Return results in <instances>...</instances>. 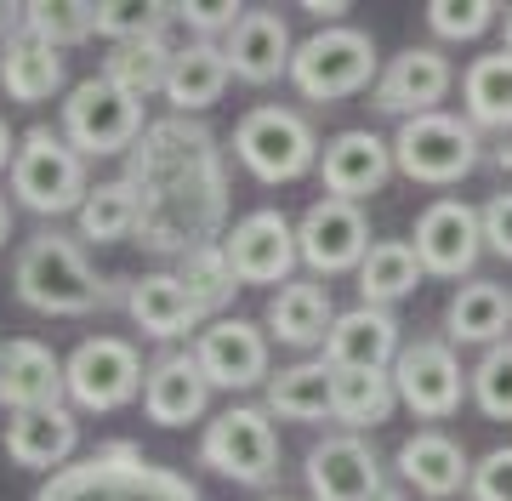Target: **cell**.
Instances as JSON below:
<instances>
[{
	"label": "cell",
	"mask_w": 512,
	"mask_h": 501,
	"mask_svg": "<svg viewBox=\"0 0 512 501\" xmlns=\"http://www.w3.org/2000/svg\"><path fill=\"white\" fill-rule=\"evenodd\" d=\"M137 188V245L154 257H188L228 240V160L217 131L188 114L148 120L120 171Z\"/></svg>",
	"instance_id": "1"
},
{
	"label": "cell",
	"mask_w": 512,
	"mask_h": 501,
	"mask_svg": "<svg viewBox=\"0 0 512 501\" xmlns=\"http://www.w3.org/2000/svg\"><path fill=\"white\" fill-rule=\"evenodd\" d=\"M29 501H205V496L188 473L143 456V445L109 439L92 456H80L63 473H52Z\"/></svg>",
	"instance_id": "2"
},
{
	"label": "cell",
	"mask_w": 512,
	"mask_h": 501,
	"mask_svg": "<svg viewBox=\"0 0 512 501\" xmlns=\"http://www.w3.org/2000/svg\"><path fill=\"white\" fill-rule=\"evenodd\" d=\"M126 279H103L86 262L80 240L57 234V228H40L18 245V262H12V291H18L23 308L35 314H52V319H80V314H97L109 308Z\"/></svg>",
	"instance_id": "3"
},
{
	"label": "cell",
	"mask_w": 512,
	"mask_h": 501,
	"mask_svg": "<svg viewBox=\"0 0 512 501\" xmlns=\"http://www.w3.org/2000/svg\"><path fill=\"white\" fill-rule=\"evenodd\" d=\"M234 154L256 183L279 188V183H296V177L319 171L325 149H319V131L308 126V114L285 109V103H256V109L239 114Z\"/></svg>",
	"instance_id": "4"
},
{
	"label": "cell",
	"mask_w": 512,
	"mask_h": 501,
	"mask_svg": "<svg viewBox=\"0 0 512 501\" xmlns=\"http://www.w3.org/2000/svg\"><path fill=\"white\" fill-rule=\"evenodd\" d=\"M382 80V57H376V40L365 29H313L291 57V86L308 103H348V97L370 92Z\"/></svg>",
	"instance_id": "5"
},
{
	"label": "cell",
	"mask_w": 512,
	"mask_h": 501,
	"mask_svg": "<svg viewBox=\"0 0 512 501\" xmlns=\"http://www.w3.org/2000/svg\"><path fill=\"white\" fill-rule=\"evenodd\" d=\"M12 194H18L23 211L35 217H69L86 205L92 194V177H86V154L69 149V137L52 126H29L18 143V160H12Z\"/></svg>",
	"instance_id": "6"
},
{
	"label": "cell",
	"mask_w": 512,
	"mask_h": 501,
	"mask_svg": "<svg viewBox=\"0 0 512 501\" xmlns=\"http://www.w3.org/2000/svg\"><path fill=\"white\" fill-rule=\"evenodd\" d=\"M57 131L69 137L74 154L86 160H114V154H131L143 143V103L126 97L120 86H109L103 75L92 80H74L69 97H63V114H57Z\"/></svg>",
	"instance_id": "7"
},
{
	"label": "cell",
	"mask_w": 512,
	"mask_h": 501,
	"mask_svg": "<svg viewBox=\"0 0 512 501\" xmlns=\"http://www.w3.org/2000/svg\"><path fill=\"white\" fill-rule=\"evenodd\" d=\"M478 160H484V143H478V126L467 114H416V120H399V137H393V166L421 188H450L461 177H473Z\"/></svg>",
	"instance_id": "8"
},
{
	"label": "cell",
	"mask_w": 512,
	"mask_h": 501,
	"mask_svg": "<svg viewBox=\"0 0 512 501\" xmlns=\"http://www.w3.org/2000/svg\"><path fill=\"white\" fill-rule=\"evenodd\" d=\"M200 467L245 490H268L279 479V433L268 405H228L200 433Z\"/></svg>",
	"instance_id": "9"
},
{
	"label": "cell",
	"mask_w": 512,
	"mask_h": 501,
	"mask_svg": "<svg viewBox=\"0 0 512 501\" xmlns=\"http://www.w3.org/2000/svg\"><path fill=\"white\" fill-rule=\"evenodd\" d=\"M467 376L473 371H461L450 336H416V342H404V353L393 359L399 405H410L421 422H450V416L461 410V399L473 393Z\"/></svg>",
	"instance_id": "10"
},
{
	"label": "cell",
	"mask_w": 512,
	"mask_h": 501,
	"mask_svg": "<svg viewBox=\"0 0 512 501\" xmlns=\"http://www.w3.org/2000/svg\"><path fill=\"white\" fill-rule=\"evenodd\" d=\"M148 365L126 336H86L69 353V399L80 410H120L143 399Z\"/></svg>",
	"instance_id": "11"
},
{
	"label": "cell",
	"mask_w": 512,
	"mask_h": 501,
	"mask_svg": "<svg viewBox=\"0 0 512 501\" xmlns=\"http://www.w3.org/2000/svg\"><path fill=\"white\" fill-rule=\"evenodd\" d=\"M268 325L256 319H239V314H222L211 319L200 336H194V359L211 388L222 393H245V388H268Z\"/></svg>",
	"instance_id": "12"
},
{
	"label": "cell",
	"mask_w": 512,
	"mask_h": 501,
	"mask_svg": "<svg viewBox=\"0 0 512 501\" xmlns=\"http://www.w3.org/2000/svg\"><path fill=\"white\" fill-rule=\"evenodd\" d=\"M296 245H302V262H308L319 279L330 274H359V262L370 257V223H365V205L353 200H319L302 211L296 223Z\"/></svg>",
	"instance_id": "13"
},
{
	"label": "cell",
	"mask_w": 512,
	"mask_h": 501,
	"mask_svg": "<svg viewBox=\"0 0 512 501\" xmlns=\"http://www.w3.org/2000/svg\"><path fill=\"white\" fill-rule=\"evenodd\" d=\"M228 262H234L239 285H291L296 262H302V245H296V223L285 211H251L228 228L222 240Z\"/></svg>",
	"instance_id": "14"
},
{
	"label": "cell",
	"mask_w": 512,
	"mask_h": 501,
	"mask_svg": "<svg viewBox=\"0 0 512 501\" xmlns=\"http://www.w3.org/2000/svg\"><path fill=\"white\" fill-rule=\"evenodd\" d=\"M456 86V69L439 46H404L399 57L382 63V80L370 86V103L382 114H399V120H416V114H439V103Z\"/></svg>",
	"instance_id": "15"
},
{
	"label": "cell",
	"mask_w": 512,
	"mask_h": 501,
	"mask_svg": "<svg viewBox=\"0 0 512 501\" xmlns=\"http://www.w3.org/2000/svg\"><path fill=\"white\" fill-rule=\"evenodd\" d=\"M410 245H416V257L427 274H439V279L473 274L478 251H484V211L467 200H433L416 217Z\"/></svg>",
	"instance_id": "16"
},
{
	"label": "cell",
	"mask_w": 512,
	"mask_h": 501,
	"mask_svg": "<svg viewBox=\"0 0 512 501\" xmlns=\"http://www.w3.org/2000/svg\"><path fill=\"white\" fill-rule=\"evenodd\" d=\"M302 479H308L313 501H376L387 490L382 462H376V450L359 433H330V439H319L308 450V462H302Z\"/></svg>",
	"instance_id": "17"
},
{
	"label": "cell",
	"mask_w": 512,
	"mask_h": 501,
	"mask_svg": "<svg viewBox=\"0 0 512 501\" xmlns=\"http://www.w3.org/2000/svg\"><path fill=\"white\" fill-rule=\"evenodd\" d=\"M222 52H228L234 80H245V86H274L279 75L291 80L296 40H291V23L279 18L274 6H245V18L234 23V35L222 40Z\"/></svg>",
	"instance_id": "18"
},
{
	"label": "cell",
	"mask_w": 512,
	"mask_h": 501,
	"mask_svg": "<svg viewBox=\"0 0 512 501\" xmlns=\"http://www.w3.org/2000/svg\"><path fill=\"white\" fill-rule=\"evenodd\" d=\"M393 143H382L376 131H336L319 154V183L330 188V200H370L382 194L393 177Z\"/></svg>",
	"instance_id": "19"
},
{
	"label": "cell",
	"mask_w": 512,
	"mask_h": 501,
	"mask_svg": "<svg viewBox=\"0 0 512 501\" xmlns=\"http://www.w3.org/2000/svg\"><path fill=\"white\" fill-rule=\"evenodd\" d=\"M404 353V336H399V319L387 314V308H348V314H336L325 336V365L330 371H393V359Z\"/></svg>",
	"instance_id": "20"
},
{
	"label": "cell",
	"mask_w": 512,
	"mask_h": 501,
	"mask_svg": "<svg viewBox=\"0 0 512 501\" xmlns=\"http://www.w3.org/2000/svg\"><path fill=\"white\" fill-rule=\"evenodd\" d=\"M0 445L18 467L29 473H63L74 462V450H80V422H74L69 405H52V410H12L6 416V433H0Z\"/></svg>",
	"instance_id": "21"
},
{
	"label": "cell",
	"mask_w": 512,
	"mask_h": 501,
	"mask_svg": "<svg viewBox=\"0 0 512 501\" xmlns=\"http://www.w3.org/2000/svg\"><path fill=\"white\" fill-rule=\"evenodd\" d=\"M69 399V359H57L46 342L18 336L0 353V405L6 410H52Z\"/></svg>",
	"instance_id": "22"
},
{
	"label": "cell",
	"mask_w": 512,
	"mask_h": 501,
	"mask_svg": "<svg viewBox=\"0 0 512 501\" xmlns=\"http://www.w3.org/2000/svg\"><path fill=\"white\" fill-rule=\"evenodd\" d=\"M205 405H211V382H205L194 348H171L148 365V382H143V416L154 427H188L200 422Z\"/></svg>",
	"instance_id": "23"
},
{
	"label": "cell",
	"mask_w": 512,
	"mask_h": 501,
	"mask_svg": "<svg viewBox=\"0 0 512 501\" xmlns=\"http://www.w3.org/2000/svg\"><path fill=\"white\" fill-rule=\"evenodd\" d=\"M126 314L137 319V331L154 342H177V336H200V302L188 297V285L177 279V268H154L143 279H126Z\"/></svg>",
	"instance_id": "24"
},
{
	"label": "cell",
	"mask_w": 512,
	"mask_h": 501,
	"mask_svg": "<svg viewBox=\"0 0 512 501\" xmlns=\"http://www.w3.org/2000/svg\"><path fill=\"white\" fill-rule=\"evenodd\" d=\"M399 479L427 501H450L467 490L473 479V462H467V450L444 433V427H421L399 445Z\"/></svg>",
	"instance_id": "25"
},
{
	"label": "cell",
	"mask_w": 512,
	"mask_h": 501,
	"mask_svg": "<svg viewBox=\"0 0 512 501\" xmlns=\"http://www.w3.org/2000/svg\"><path fill=\"white\" fill-rule=\"evenodd\" d=\"M268 336L285 342V348H325L330 325H336V308H330V285L319 279H291L268 297V314H262Z\"/></svg>",
	"instance_id": "26"
},
{
	"label": "cell",
	"mask_w": 512,
	"mask_h": 501,
	"mask_svg": "<svg viewBox=\"0 0 512 501\" xmlns=\"http://www.w3.org/2000/svg\"><path fill=\"white\" fill-rule=\"evenodd\" d=\"M512 331V291L495 279H467L456 285V297L444 308V336L450 342H473V348H495Z\"/></svg>",
	"instance_id": "27"
},
{
	"label": "cell",
	"mask_w": 512,
	"mask_h": 501,
	"mask_svg": "<svg viewBox=\"0 0 512 501\" xmlns=\"http://www.w3.org/2000/svg\"><path fill=\"white\" fill-rule=\"evenodd\" d=\"M63 80H69L63 52L46 46V40H35L29 29H18V35L0 46V86H6L12 103H46V97L63 92Z\"/></svg>",
	"instance_id": "28"
},
{
	"label": "cell",
	"mask_w": 512,
	"mask_h": 501,
	"mask_svg": "<svg viewBox=\"0 0 512 501\" xmlns=\"http://www.w3.org/2000/svg\"><path fill=\"white\" fill-rule=\"evenodd\" d=\"M228 80H234V69H228V52H222L217 40H194V46H188L177 63H171L165 103H171V114L200 120V114L211 109L222 92H228Z\"/></svg>",
	"instance_id": "29"
},
{
	"label": "cell",
	"mask_w": 512,
	"mask_h": 501,
	"mask_svg": "<svg viewBox=\"0 0 512 501\" xmlns=\"http://www.w3.org/2000/svg\"><path fill=\"white\" fill-rule=\"evenodd\" d=\"M393 410H399L393 371H336L330 376V422H342V433L382 427Z\"/></svg>",
	"instance_id": "30"
},
{
	"label": "cell",
	"mask_w": 512,
	"mask_h": 501,
	"mask_svg": "<svg viewBox=\"0 0 512 501\" xmlns=\"http://www.w3.org/2000/svg\"><path fill=\"white\" fill-rule=\"evenodd\" d=\"M461 109L478 131H507L512 126V52H484L461 75Z\"/></svg>",
	"instance_id": "31"
},
{
	"label": "cell",
	"mask_w": 512,
	"mask_h": 501,
	"mask_svg": "<svg viewBox=\"0 0 512 501\" xmlns=\"http://www.w3.org/2000/svg\"><path fill=\"white\" fill-rule=\"evenodd\" d=\"M421 279H427V268H421L416 245L410 240H376L370 257L359 262V302L393 308V302H404L410 291H416Z\"/></svg>",
	"instance_id": "32"
},
{
	"label": "cell",
	"mask_w": 512,
	"mask_h": 501,
	"mask_svg": "<svg viewBox=\"0 0 512 501\" xmlns=\"http://www.w3.org/2000/svg\"><path fill=\"white\" fill-rule=\"evenodd\" d=\"M330 365L325 359H302L285 365L279 376H268V416L285 422H325L330 416Z\"/></svg>",
	"instance_id": "33"
},
{
	"label": "cell",
	"mask_w": 512,
	"mask_h": 501,
	"mask_svg": "<svg viewBox=\"0 0 512 501\" xmlns=\"http://www.w3.org/2000/svg\"><path fill=\"white\" fill-rule=\"evenodd\" d=\"M137 188L126 177H109V183H97L86 194V205L74 211V223H80V240L92 245H120V240H137Z\"/></svg>",
	"instance_id": "34"
},
{
	"label": "cell",
	"mask_w": 512,
	"mask_h": 501,
	"mask_svg": "<svg viewBox=\"0 0 512 501\" xmlns=\"http://www.w3.org/2000/svg\"><path fill=\"white\" fill-rule=\"evenodd\" d=\"M171 63H177V57L165 52L154 35H148V40H126V46H109V57H103V80L120 86L126 97H137V103H148L154 92L165 97Z\"/></svg>",
	"instance_id": "35"
},
{
	"label": "cell",
	"mask_w": 512,
	"mask_h": 501,
	"mask_svg": "<svg viewBox=\"0 0 512 501\" xmlns=\"http://www.w3.org/2000/svg\"><path fill=\"white\" fill-rule=\"evenodd\" d=\"M177 279L188 285V297L200 302L205 325L228 314L234 291H245V285H239V274H234V262H228V251H222V245H200V251L177 257Z\"/></svg>",
	"instance_id": "36"
},
{
	"label": "cell",
	"mask_w": 512,
	"mask_h": 501,
	"mask_svg": "<svg viewBox=\"0 0 512 501\" xmlns=\"http://www.w3.org/2000/svg\"><path fill=\"white\" fill-rule=\"evenodd\" d=\"M23 29L46 46H57V52H69V46L97 35V0H29Z\"/></svg>",
	"instance_id": "37"
},
{
	"label": "cell",
	"mask_w": 512,
	"mask_h": 501,
	"mask_svg": "<svg viewBox=\"0 0 512 501\" xmlns=\"http://www.w3.org/2000/svg\"><path fill=\"white\" fill-rule=\"evenodd\" d=\"M473 405L490 416V422H512V336L484 348V359L473 365Z\"/></svg>",
	"instance_id": "38"
},
{
	"label": "cell",
	"mask_w": 512,
	"mask_h": 501,
	"mask_svg": "<svg viewBox=\"0 0 512 501\" xmlns=\"http://www.w3.org/2000/svg\"><path fill=\"white\" fill-rule=\"evenodd\" d=\"M421 12H427V29L439 40H478L495 18H501L495 0H427Z\"/></svg>",
	"instance_id": "39"
},
{
	"label": "cell",
	"mask_w": 512,
	"mask_h": 501,
	"mask_svg": "<svg viewBox=\"0 0 512 501\" xmlns=\"http://www.w3.org/2000/svg\"><path fill=\"white\" fill-rule=\"evenodd\" d=\"M160 23V6H143V0H97V35L109 46H126V40H148Z\"/></svg>",
	"instance_id": "40"
},
{
	"label": "cell",
	"mask_w": 512,
	"mask_h": 501,
	"mask_svg": "<svg viewBox=\"0 0 512 501\" xmlns=\"http://www.w3.org/2000/svg\"><path fill=\"white\" fill-rule=\"evenodd\" d=\"M177 18L188 23L194 40H217V35H234V23L245 18L239 0H177Z\"/></svg>",
	"instance_id": "41"
},
{
	"label": "cell",
	"mask_w": 512,
	"mask_h": 501,
	"mask_svg": "<svg viewBox=\"0 0 512 501\" xmlns=\"http://www.w3.org/2000/svg\"><path fill=\"white\" fill-rule=\"evenodd\" d=\"M467 496L473 501H512V445H501V450H490L484 462H473Z\"/></svg>",
	"instance_id": "42"
},
{
	"label": "cell",
	"mask_w": 512,
	"mask_h": 501,
	"mask_svg": "<svg viewBox=\"0 0 512 501\" xmlns=\"http://www.w3.org/2000/svg\"><path fill=\"white\" fill-rule=\"evenodd\" d=\"M484 245L512 262V188L490 194V205H484Z\"/></svg>",
	"instance_id": "43"
},
{
	"label": "cell",
	"mask_w": 512,
	"mask_h": 501,
	"mask_svg": "<svg viewBox=\"0 0 512 501\" xmlns=\"http://www.w3.org/2000/svg\"><path fill=\"white\" fill-rule=\"evenodd\" d=\"M302 12H308V18L319 23V29H336V23H342V18L353 12V6H348V0H302Z\"/></svg>",
	"instance_id": "44"
},
{
	"label": "cell",
	"mask_w": 512,
	"mask_h": 501,
	"mask_svg": "<svg viewBox=\"0 0 512 501\" xmlns=\"http://www.w3.org/2000/svg\"><path fill=\"white\" fill-rule=\"evenodd\" d=\"M18 143H23V137L6 126V120H0V171H12V160H18Z\"/></svg>",
	"instance_id": "45"
},
{
	"label": "cell",
	"mask_w": 512,
	"mask_h": 501,
	"mask_svg": "<svg viewBox=\"0 0 512 501\" xmlns=\"http://www.w3.org/2000/svg\"><path fill=\"white\" fill-rule=\"evenodd\" d=\"M18 29H23V6H6V0H0V46L18 35Z\"/></svg>",
	"instance_id": "46"
},
{
	"label": "cell",
	"mask_w": 512,
	"mask_h": 501,
	"mask_svg": "<svg viewBox=\"0 0 512 501\" xmlns=\"http://www.w3.org/2000/svg\"><path fill=\"white\" fill-rule=\"evenodd\" d=\"M12 240V205H6V194H0V245Z\"/></svg>",
	"instance_id": "47"
},
{
	"label": "cell",
	"mask_w": 512,
	"mask_h": 501,
	"mask_svg": "<svg viewBox=\"0 0 512 501\" xmlns=\"http://www.w3.org/2000/svg\"><path fill=\"white\" fill-rule=\"evenodd\" d=\"M376 501H410V496H404L399 484H387V490H382V496H376Z\"/></svg>",
	"instance_id": "48"
},
{
	"label": "cell",
	"mask_w": 512,
	"mask_h": 501,
	"mask_svg": "<svg viewBox=\"0 0 512 501\" xmlns=\"http://www.w3.org/2000/svg\"><path fill=\"white\" fill-rule=\"evenodd\" d=\"M495 166H501V171H512V143H507V149H495Z\"/></svg>",
	"instance_id": "49"
},
{
	"label": "cell",
	"mask_w": 512,
	"mask_h": 501,
	"mask_svg": "<svg viewBox=\"0 0 512 501\" xmlns=\"http://www.w3.org/2000/svg\"><path fill=\"white\" fill-rule=\"evenodd\" d=\"M507 52H512V6H507Z\"/></svg>",
	"instance_id": "50"
},
{
	"label": "cell",
	"mask_w": 512,
	"mask_h": 501,
	"mask_svg": "<svg viewBox=\"0 0 512 501\" xmlns=\"http://www.w3.org/2000/svg\"><path fill=\"white\" fill-rule=\"evenodd\" d=\"M262 501H291V496H262Z\"/></svg>",
	"instance_id": "51"
},
{
	"label": "cell",
	"mask_w": 512,
	"mask_h": 501,
	"mask_svg": "<svg viewBox=\"0 0 512 501\" xmlns=\"http://www.w3.org/2000/svg\"><path fill=\"white\" fill-rule=\"evenodd\" d=\"M0 353H6V348H0Z\"/></svg>",
	"instance_id": "52"
}]
</instances>
